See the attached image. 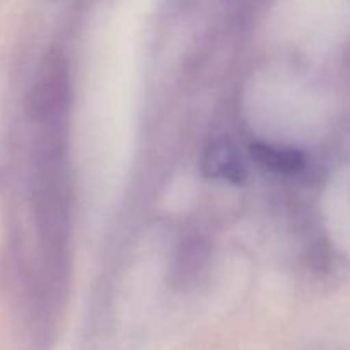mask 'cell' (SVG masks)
Returning <instances> with one entry per match:
<instances>
[{
  "label": "cell",
  "instance_id": "6da1fadb",
  "mask_svg": "<svg viewBox=\"0 0 350 350\" xmlns=\"http://www.w3.org/2000/svg\"><path fill=\"white\" fill-rule=\"evenodd\" d=\"M204 173L211 178H226L229 181H241L245 178L238 150L228 140H217L205 150Z\"/></svg>",
  "mask_w": 350,
  "mask_h": 350
},
{
  "label": "cell",
  "instance_id": "7a4b0ae2",
  "mask_svg": "<svg viewBox=\"0 0 350 350\" xmlns=\"http://www.w3.org/2000/svg\"><path fill=\"white\" fill-rule=\"evenodd\" d=\"M252 157L255 163L263 166L265 170L273 171V173L280 174H294L303 171L306 166V159H304L303 152L291 147H275L267 146V144H253Z\"/></svg>",
  "mask_w": 350,
  "mask_h": 350
}]
</instances>
